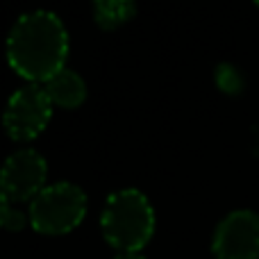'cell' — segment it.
I'll list each match as a JSON object with an SVG mask.
<instances>
[{
  "instance_id": "obj_1",
  "label": "cell",
  "mask_w": 259,
  "mask_h": 259,
  "mask_svg": "<svg viewBox=\"0 0 259 259\" xmlns=\"http://www.w3.org/2000/svg\"><path fill=\"white\" fill-rule=\"evenodd\" d=\"M68 57V32L53 12H27L7 36V62L30 84L48 82L64 71Z\"/></svg>"
},
{
  "instance_id": "obj_2",
  "label": "cell",
  "mask_w": 259,
  "mask_h": 259,
  "mask_svg": "<svg viewBox=\"0 0 259 259\" xmlns=\"http://www.w3.org/2000/svg\"><path fill=\"white\" fill-rule=\"evenodd\" d=\"M105 241L118 252H139L155 232V209L137 189L112 193L100 214Z\"/></svg>"
},
{
  "instance_id": "obj_3",
  "label": "cell",
  "mask_w": 259,
  "mask_h": 259,
  "mask_svg": "<svg viewBox=\"0 0 259 259\" xmlns=\"http://www.w3.org/2000/svg\"><path fill=\"white\" fill-rule=\"evenodd\" d=\"M87 214V193L73 182L48 184L30 202V225L41 234H66L82 223Z\"/></svg>"
},
{
  "instance_id": "obj_4",
  "label": "cell",
  "mask_w": 259,
  "mask_h": 259,
  "mask_svg": "<svg viewBox=\"0 0 259 259\" xmlns=\"http://www.w3.org/2000/svg\"><path fill=\"white\" fill-rule=\"evenodd\" d=\"M53 116V103L44 87L27 84L9 96L3 112V127L14 141H32L48 125Z\"/></svg>"
},
{
  "instance_id": "obj_5",
  "label": "cell",
  "mask_w": 259,
  "mask_h": 259,
  "mask_svg": "<svg viewBox=\"0 0 259 259\" xmlns=\"http://www.w3.org/2000/svg\"><path fill=\"white\" fill-rule=\"evenodd\" d=\"M46 175L48 166L41 152L23 148L5 159L0 168V191L7 196L9 202H32L46 189Z\"/></svg>"
},
{
  "instance_id": "obj_6",
  "label": "cell",
  "mask_w": 259,
  "mask_h": 259,
  "mask_svg": "<svg viewBox=\"0 0 259 259\" xmlns=\"http://www.w3.org/2000/svg\"><path fill=\"white\" fill-rule=\"evenodd\" d=\"M211 252L216 259H259V214L237 209L214 230Z\"/></svg>"
},
{
  "instance_id": "obj_7",
  "label": "cell",
  "mask_w": 259,
  "mask_h": 259,
  "mask_svg": "<svg viewBox=\"0 0 259 259\" xmlns=\"http://www.w3.org/2000/svg\"><path fill=\"white\" fill-rule=\"evenodd\" d=\"M44 91L50 103L64 109H75L87 100V82L75 71H68V68L59 71L53 80L46 82Z\"/></svg>"
},
{
  "instance_id": "obj_8",
  "label": "cell",
  "mask_w": 259,
  "mask_h": 259,
  "mask_svg": "<svg viewBox=\"0 0 259 259\" xmlns=\"http://www.w3.org/2000/svg\"><path fill=\"white\" fill-rule=\"evenodd\" d=\"M137 7L132 3H121V0H114V3H100L94 5V16H96V23L105 30H112V27H118L121 23L130 21L134 16Z\"/></svg>"
},
{
  "instance_id": "obj_9",
  "label": "cell",
  "mask_w": 259,
  "mask_h": 259,
  "mask_svg": "<svg viewBox=\"0 0 259 259\" xmlns=\"http://www.w3.org/2000/svg\"><path fill=\"white\" fill-rule=\"evenodd\" d=\"M9 211H12V209H9V200H7V196H5V193L0 191V228H5Z\"/></svg>"
},
{
  "instance_id": "obj_10",
  "label": "cell",
  "mask_w": 259,
  "mask_h": 259,
  "mask_svg": "<svg viewBox=\"0 0 259 259\" xmlns=\"http://www.w3.org/2000/svg\"><path fill=\"white\" fill-rule=\"evenodd\" d=\"M21 225H23V216L21 214H18V211H9V216H7V223H5V228H9V230H12V228H21Z\"/></svg>"
},
{
  "instance_id": "obj_11",
  "label": "cell",
  "mask_w": 259,
  "mask_h": 259,
  "mask_svg": "<svg viewBox=\"0 0 259 259\" xmlns=\"http://www.w3.org/2000/svg\"><path fill=\"white\" fill-rule=\"evenodd\" d=\"M114 259H146V257L139 255V252H121V255H116Z\"/></svg>"
},
{
  "instance_id": "obj_12",
  "label": "cell",
  "mask_w": 259,
  "mask_h": 259,
  "mask_svg": "<svg viewBox=\"0 0 259 259\" xmlns=\"http://www.w3.org/2000/svg\"><path fill=\"white\" fill-rule=\"evenodd\" d=\"M257 7H259V3H257Z\"/></svg>"
}]
</instances>
